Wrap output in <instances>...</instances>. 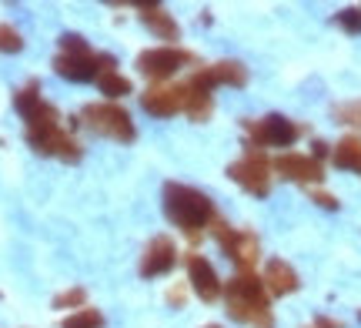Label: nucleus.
<instances>
[{"mask_svg": "<svg viewBox=\"0 0 361 328\" xmlns=\"http://www.w3.org/2000/svg\"><path fill=\"white\" fill-rule=\"evenodd\" d=\"M171 302L178 305V302H184V288H171V295H168Z\"/></svg>", "mask_w": 361, "mask_h": 328, "instance_id": "28", "label": "nucleus"}, {"mask_svg": "<svg viewBox=\"0 0 361 328\" xmlns=\"http://www.w3.org/2000/svg\"><path fill=\"white\" fill-rule=\"evenodd\" d=\"M84 121L104 138H114V141H134V124L130 114L117 104H87L84 107Z\"/></svg>", "mask_w": 361, "mask_h": 328, "instance_id": "3", "label": "nucleus"}, {"mask_svg": "<svg viewBox=\"0 0 361 328\" xmlns=\"http://www.w3.org/2000/svg\"><path fill=\"white\" fill-rule=\"evenodd\" d=\"M318 328H341V322H335V318H318Z\"/></svg>", "mask_w": 361, "mask_h": 328, "instance_id": "27", "label": "nucleus"}, {"mask_svg": "<svg viewBox=\"0 0 361 328\" xmlns=\"http://www.w3.org/2000/svg\"><path fill=\"white\" fill-rule=\"evenodd\" d=\"M274 168L281 171V178H291V181H301V184L322 181V161L308 158V154L288 151V154H281V158H274Z\"/></svg>", "mask_w": 361, "mask_h": 328, "instance_id": "11", "label": "nucleus"}, {"mask_svg": "<svg viewBox=\"0 0 361 328\" xmlns=\"http://www.w3.org/2000/svg\"><path fill=\"white\" fill-rule=\"evenodd\" d=\"M311 201H318L322 208H331V211L338 208V201H335L331 195H328V191H311Z\"/></svg>", "mask_w": 361, "mask_h": 328, "instance_id": "25", "label": "nucleus"}, {"mask_svg": "<svg viewBox=\"0 0 361 328\" xmlns=\"http://www.w3.org/2000/svg\"><path fill=\"white\" fill-rule=\"evenodd\" d=\"M311 147H314V154H311V158H314V161L328 158V145H324V141H314V145H311Z\"/></svg>", "mask_w": 361, "mask_h": 328, "instance_id": "26", "label": "nucleus"}, {"mask_svg": "<svg viewBox=\"0 0 361 328\" xmlns=\"http://www.w3.org/2000/svg\"><path fill=\"white\" fill-rule=\"evenodd\" d=\"M264 288H268L271 295H288V291H295L298 288L295 268L288 262H281V258L268 262V268H264Z\"/></svg>", "mask_w": 361, "mask_h": 328, "instance_id": "13", "label": "nucleus"}, {"mask_svg": "<svg viewBox=\"0 0 361 328\" xmlns=\"http://www.w3.org/2000/svg\"><path fill=\"white\" fill-rule=\"evenodd\" d=\"M338 24L345 27L348 34H358V30H361V13L358 11H341V13H338Z\"/></svg>", "mask_w": 361, "mask_h": 328, "instance_id": "23", "label": "nucleus"}, {"mask_svg": "<svg viewBox=\"0 0 361 328\" xmlns=\"http://www.w3.org/2000/svg\"><path fill=\"white\" fill-rule=\"evenodd\" d=\"M338 118H345V121H348V124H358V128H361V104L338 107Z\"/></svg>", "mask_w": 361, "mask_h": 328, "instance_id": "24", "label": "nucleus"}, {"mask_svg": "<svg viewBox=\"0 0 361 328\" xmlns=\"http://www.w3.org/2000/svg\"><path fill=\"white\" fill-rule=\"evenodd\" d=\"M184 84L180 87H168V84H151L147 91L141 94V104L147 114H154V118H171V114H178L184 111Z\"/></svg>", "mask_w": 361, "mask_h": 328, "instance_id": "8", "label": "nucleus"}, {"mask_svg": "<svg viewBox=\"0 0 361 328\" xmlns=\"http://www.w3.org/2000/svg\"><path fill=\"white\" fill-rule=\"evenodd\" d=\"M245 131L251 134L247 147L274 145V147H291L298 141V128L281 114H271L264 121H245Z\"/></svg>", "mask_w": 361, "mask_h": 328, "instance_id": "5", "label": "nucleus"}, {"mask_svg": "<svg viewBox=\"0 0 361 328\" xmlns=\"http://www.w3.org/2000/svg\"><path fill=\"white\" fill-rule=\"evenodd\" d=\"M228 312H231V318L251 328H274V318L268 308V288L251 272L228 281Z\"/></svg>", "mask_w": 361, "mask_h": 328, "instance_id": "1", "label": "nucleus"}, {"mask_svg": "<svg viewBox=\"0 0 361 328\" xmlns=\"http://www.w3.org/2000/svg\"><path fill=\"white\" fill-rule=\"evenodd\" d=\"M188 275H191V285H194V291H197V298L218 302L221 281H218L214 265L207 262V258H201V255H188Z\"/></svg>", "mask_w": 361, "mask_h": 328, "instance_id": "10", "label": "nucleus"}, {"mask_svg": "<svg viewBox=\"0 0 361 328\" xmlns=\"http://www.w3.org/2000/svg\"><path fill=\"white\" fill-rule=\"evenodd\" d=\"M271 164H268V158L261 154L258 147H247V154L241 161H234L231 168H228V174H231L234 181L241 184L245 191H251V195H268L271 191Z\"/></svg>", "mask_w": 361, "mask_h": 328, "instance_id": "4", "label": "nucleus"}, {"mask_svg": "<svg viewBox=\"0 0 361 328\" xmlns=\"http://www.w3.org/2000/svg\"><path fill=\"white\" fill-rule=\"evenodd\" d=\"M214 238L221 241V248L228 251V258H231V262H238L245 272L258 262V255H261V251H258V238L251 235V231H234V228H228V224L218 221Z\"/></svg>", "mask_w": 361, "mask_h": 328, "instance_id": "6", "label": "nucleus"}, {"mask_svg": "<svg viewBox=\"0 0 361 328\" xmlns=\"http://www.w3.org/2000/svg\"><path fill=\"white\" fill-rule=\"evenodd\" d=\"M24 47V37L13 24H0V54H17Z\"/></svg>", "mask_w": 361, "mask_h": 328, "instance_id": "20", "label": "nucleus"}, {"mask_svg": "<svg viewBox=\"0 0 361 328\" xmlns=\"http://www.w3.org/2000/svg\"><path fill=\"white\" fill-rule=\"evenodd\" d=\"M37 104H40V84L37 80H30V84H24V87H17V94H13V107L20 111V118H27Z\"/></svg>", "mask_w": 361, "mask_h": 328, "instance_id": "17", "label": "nucleus"}, {"mask_svg": "<svg viewBox=\"0 0 361 328\" xmlns=\"http://www.w3.org/2000/svg\"><path fill=\"white\" fill-rule=\"evenodd\" d=\"M188 61H194L188 51H178V47H151V51H144L141 57H137V71L154 80H164V78H171L180 64H188Z\"/></svg>", "mask_w": 361, "mask_h": 328, "instance_id": "7", "label": "nucleus"}, {"mask_svg": "<svg viewBox=\"0 0 361 328\" xmlns=\"http://www.w3.org/2000/svg\"><path fill=\"white\" fill-rule=\"evenodd\" d=\"M207 328H221V325H207Z\"/></svg>", "mask_w": 361, "mask_h": 328, "instance_id": "29", "label": "nucleus"}, {"mask_svg": "<svg viewBox=\"0 0 361 328\" xmlns=\"http://www.w3.org/2000/svg\"><path fill=\"white\" fill-rule=\"evenodd\" d=\"M335 164L341 171H358L361 174V138H355V134L341 138V145L335 147Z\"/></svg>", "mask_w": 361, "mask_h": 328, "instance_id": "15", "label": "nucleus"}, {"mask_svg": "<svg viewBox=\"0 0 361 328\" xmlns=\"http://www.w3.org/2000/svg\"><path fill=\"white\" fill-rule=\"evenodd\" d=\"M164 211H168L171 221L180 224L188 235H197V228H204L211 221V214H214L211 201L201 191H194V188L178 181H171L164 188Z\"/></svg>", "mask_w": 361, "mask_h": 328, "instance_id": "2", "label": "nucleus"}, {"mask_svg": "<svg viewBox=\"0 0 361 328\" xmlns=\"http://www.w3.org/2000/svg\"><path fill=\"white\" fill-rule=\"evenodd\" d=\"M101 325H104V318L97 308H80L71 318H64V328H101Z\"/></svg>", "mask_w": 361, "mask_h": 328, "instance_id": "19", "label": "nucleus"}, {"mask_svg": "<svg viewBox=\"0 0 361 328\" xmlns=\"http://www.w3.org/2000/svg\"><path fill=\"white\" fill-rule=\"evenodd\" d=\"M178 262V248H174V241L168 235H157L147 251H144L141 258V275L144 278H157V275H168L171 268Z\"/></svg>", "mask_w": 361, "mask_h": 328, "instance_id": "9", "label": "nucleus"}, {"mask_svg": "<svg viewBox=\"0 0 361 328\" xmlns=\"http://www.w3.org/2000/svg\"><path fill=\"white\" fill-rule=\"evenodd\" d=\"M144 24L154 30L161 40H178V24H174V17L168 11H161V7H144Z\"/></svg>", "mask_w": 361, "mask_h": 328, "instance_id": "14", "label": "nucleus"}, {"mask_svg": "<svg viewBox=\"0 0 361 328\" xmlns=\"http://www.w3.org/2000/svg\"><path fill=\"white\" fill-rule=\"evenodd\" d=\"M184 111H188V118L191 121H207L211 118V94H201L194 91V87H188L184 84Z\"/></svg>", "mask_w": 361, "mask_h": 328, "instance_id": "16", "label": "nucleus"}, {"mask_svg": "<svg viewBox=\"0 0 361 328\" xmlns=\"http://www.w3.org/2000/svg\"><path fill=\"white\" fill-rule=\"evenodd\" d=\"M97 87H101V94H107V97H124V94H130V80L121 78V74H97Z\"/></svg>", "mask_w": 361, "mask_h": 328, "instance_id": "18", "label": "nucleus"}, {"mask_svg": "<svg viewBox=\"0 0 361 328\" xmlns=\"http://www.w3.org/2000/svg\"><path fill=\"white\" fill-rule=\"evenodd\" d=\"M54 71L67 80H78V84L97 78V64H94L90 54H57L54 57Z\"/></svg>", "mask_w": 361, "mask_h": 328, "instance_id": "12", "label": "nucleus"}, {"mask_svg": "<svg viewBox=\"0 0 361 328\" xmlns=\"http://www.w3.org/2000/svg\"><path fill=\"white\" fill-rule=\"evenodd\" d=\"M61 47H64V54H90L87 40L80 37V34H64V37H61Z\"/></svg>", "mask_w": 361, "mask_h": 328, "instance_id": "21", "label": "nucleus"}, {"mask_svg": "<svg viewBox=\"0 0 361 328\" xmlns=\"http://www.w3.org/2000/svg\"><path fill=\"white\" fill-rule=\"evenodd\" d=\"M67 305H84V288H67L54 298V308H67Z\"/></svg>", "mask_w": 361, "mask_h": 328, "instance_id": "22", "label": "nucleus"}]
</instances>
